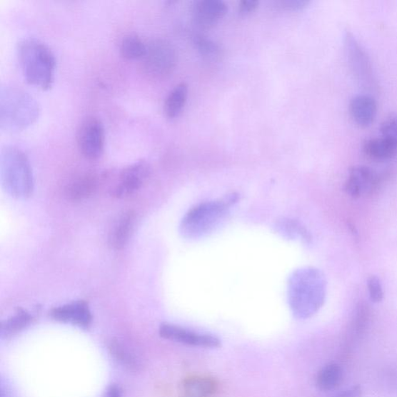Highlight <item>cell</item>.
Masks as SVG:
<instances>
[{"mask_svg":"<svg viewBox=\"0 0 397 397\" xmlns=\"http://www.w3.org/2000/svg\"><path fill=\"white\" fill-rule=\"evenodd\" d=\"M326 279L313 268L297 269L288 281V301L294 317L305 320L321 308L326 297Z\"/></svg>","mask_w":397,"mask_h":397,"instance_id":"obj_1","label":"cell"},{"mask_svg":"<svg viewBox=\"0 0 397 397\" xmlns=\"http://www.w3.org/2000/svg\"><path fill=\"white\" fill-rule=\"evenodd\" d=\"M17 55L26 82L42 90L52 86L56 59L46 44L37 39H24L18 44Z\"/></svg>","mask_w":397,"mask_h":397,"instance_id":"obj_2","label":"cell"},{"mask_svg":"<svg viewBox=\"0 0 397 397\" xmlns=\"http://www.w3.org/2000/svg\"><path fill=\"white\" fill-rule=\"evenodd\" d=\"M40 106L25 90L11 85L0 89V128L18 132L31 127L38 121Z\"/></svg>","mask_w":397,"mask_h":397,"instance_id":"obj_3","label":"cell"},{"mask_svg":"<svg viewBox=\"0 0 397 397\" xmlns=\"http://www.w3.org/2000/svg\"><path fill=\"white\" fill-rule=\"evenodd\" d=\"M0 178L5 191L16 198L29 197L34 191L32 169L25 153L14 146H6L0 155Z\"/></svg>","mask_w":397,"mask_h":397,"instance_id":"obj_4","label":"cell"},{"mask_svg":"<svg viewBox=\"0 0 397 397\" xmlns=\"http://www.w3.org/2000/svg\"><path fill=\"white\" fill-rule=\"evenodd\" d=\"M228 201H211L189 211L180 223V233L186 238H198L212 232L226 218Z\"/></svg>","mask_w":397,"mask_h":397,"instance_id":"obj_5","label":"cell"},{"mask_svg":"<svg viewBox=\"0 0 397 397\" xmlns=\"http://www.w3.org/2000/svg\"><path fill=\"white\" fill-rule=\"evenodd\" d=\"M143 67L151 77L164 78L176 68L177 55L173 44L164 39H154L147 44Z\"/></svg>","mask_w":397,"mask_h":397,"instance_id":"obj_6","label":"cell"},{"mask_svg":"<svg viewBox=\"0 0 397 397\" xmlns=\"http://www.w3.org/2000/svg\"><path fill=\"white\" fill-rule=\"evenodd\" d=\"M77 142L80 152L86 159L101 158L105 148V129L101 121L95 116L87 117L79 126Z\"/></svg>","mask_w":397,"mask_h":397,"instance_id":"obj_7","label":"cell"},{"mask_svg":"<svg viewBox=\"0 0 397 397\" xmlns=\"http://www.w3.org/2000/svg\"><path fill=\"white\" fill-rule=\"evenodd\" d=\"M161 338L180 343L188 346L203 348H218L221 347V341L210 333H203L174 326L171 323H162L159 328Z\"/></svg>","mask_w":397,"mask_h":397,"instance_id":"obj_8","label":"cell"},{"mask_svg":"<svg viewBox=\"0 0 397 397\" xmlns=\"http://www.w3.org/2000/svg\"><path fill=\"white\" fill-rule=\"evenodd\" d=\"M151 173L150 166L146 161H139L125 168L120 175V181L113 191L117 198L129 196L142 186Z\"/></svg>","mask_w":397,"mask_h":397,"instance_id":"obj_9","label":"cell"},{"mask_svg":"<svg viewBox=\"0 0 397 397\" xmlns=\"http://www.w3.org/2000/svg\"><path fill=\"white\" fill-rule=\"evenodd\" d=\"M228 11V5L221 0H200L192 7V17L198 26L207 29L218 24Z\"/></svg>","mask_w":397,"mask_h":397,"instance_id":"obj_10","label":"cell"},{"mask_svg":"<svg viewBox=\"0 0 397 397\" xmlns=\"http://www.w3.org/2000/svg\"><path fill=\"white\" fill-rule=\"evenodd\" d=\"M345 45L347 56L354 74L363 83L369 84L373 82L372 68L362 45L353 34L346 32Z\"/></svg>","mask_w":397,"mask_h":397,"instance_id":"obj_11","label":"cell"},{"mask_svg":"<svg viewBox=\"0 0 397 397\" xmlns=\"http://www.w3.org/2000/svg\"><path fill=\"white\" fill-rule=\"evenodd\" d=\"M51 317L57 321L74 324L87 328L92 323V313L84 301H75L58 306L51 312Z\"/></svg>","mask_w":397,"mask_h":397,"instance_id":"obj_12","label":"cell"},{"mask_svg":"<svg viewBox=\"0 0 397 397\" xmlns=\"http://www.w3.org/2000/svg\"><path fill=\"white\" fill-rule=\"evenodd\" d=\"M377 182L375 171L365 166H356L349 171L346 183V193L353 198H358L372 191Z\"/></svg>","mask_w":397,"mask_h":397,"instance_id":"obj_13","label":"cell"},{"mask_svg":"<svg viewBox=\"0 0 397 397\" xmlns=\"http://www.w3.org/2000/svg\"><path fill=\"white\" fill-rule=\"evenodd\" d=\"M349 111L351 119L358 127L366 129L370 127L376 120L377 103L372 96L357 95L351 99Z\"/></svg>","mask_w":397,"mask_h":397,"instance_id":"obj_14","label":"cell"},{"mask_svg":"<svg viewBox=\"0 0 397 397\" xmlns=\"http://www.w3.org/2000/svg\"><path fill=\"white\" fill-rule=\"evenodd\" d=\"M363 150L364 154L373 160L386 161L397 155V141L386 136L367 139Z\"/></svg>","mask_w":397,"mask_h":397,"instance_id":"obj_15","label":"cell"},{"mask_svg":"<svg viewBox=\"0 0 397 397\" xmlns=\"http://www.w3.org/2000/svg\"><path fill=\"white\" fill-rule=\"evenodd\" d=\"M218 387V383L211 377L191 376L183 383L181 397H211Z\"/></svg>","mask_w":397,"mask_h":397,"instance_id":"obj_16","label":"cell"},{"mask_svg":"<svg viewBox=\"0 0 397 397\" xmlns=\"http://www.w3.org/2000/svg\"><path fill=\"white\" fill-rule=\"evenodd\" d=\"M135 216L132 212L122 214L110 233L111 246L116 250L123 248L129 241L134 230Z\"/></svg>","mask_w":397,"mask_h":397,"instance_id":"obj_17","label":"cell"},{"mask_svg":"<svg viewBox=\"0 0 397 397\" xmlns=\"http://www.w3.org/2000/svg\"><path fill=\"white\" fill-rule=\"evenodd\" d=\"M344 377L342 367L338 363L324 366L316 378V385L323 392L331 391L340 386Z\"/></svg>","mask_w":397,"mask_h":397,"instance_id":"obj_18","label":"cell"},{"mask_svg":"<svg viewBox=\"0 0 397 397\" xmlns=\"http://www.w3.org/2000/svg\"><path fill=\"white\" fill-rule=\"evenodd\" d=\"M188 97V86L183 83L175 86L169 94L164 111L169 119L174 120L182 113Z\"/></svg>","mask_w":397,"mask_h":397,"instance_id":"obj_19","label":"cell"},{"mask_svg":"<svg viewBox=\"0 0 397 397\" xmlns=\"http://www.w3.org/2000/svg\"><path fill=\"white\" fill-rule=\"evenodd\" d=\"M146 50L147 44L134 34L125 36L120 45L122 56L129 60L142 59Z\"/></svg>","mask_w":397,"mask_h":397,"instance_id":"obj_20","label":"cell"},{"mask_svg":"<svg viewBox=\"0 0 397 397\" xmlns=\"http://www.w3.org/2000/svg\"><path fill=\"white\" fill-rule=\"evenodd\" d=\"M31 320V316L29 312L24 310L18 311L11 318L1 323L0 336L2 338L11 337L28 327Z\"/></svg>","mask_w":397,"mask_h":397,"instance_id":"obj_21","label":"cell"},{"mask_svg":"<svg viewBox=\"0 0 397 397\" xmlns=\"http://www.w3.org/2000/svg\"><path fill=\"white\" fill-rule=\"evenodd\" d=\"M275 229L278 233L287 239L309 240L308 231L299 222L294 220L282 218L276 223Z\"/></svg>","mask_w":397,"mask_h":397,"instance_id":"obj_22","label":"cell"},{"mask_svg":"<svg viewBox=\"0 0 397 397\" xmlns=\"http://www.w3.org/2000/svg\"><path fill=\"white\" fill-rule=\"evenodd\" d=\"M96 186V181L94 176L89 175L81 176L70 185L68 194L72 200H82L94 193Z\"/></svg>","mask_w":397,"mask_h":397,"instance_id":"obj_23","label":"cell"},{"mask_svg":"<svg viewBox=\"0 0 397 397\" xmlns=\"http://www.w3.org/2000/svg\"><path fill=\"white\" fill-rule=\"evenodd\" d=\"M194 44L200 55L207 60H218L221 55L219 45L203 35L195 36Z\"/></svg>","mask_w":397,"mask_h":397,"instance_id":"obj_24","label":"cell"},{"mask_svg":"<svg viewBox=\"0 0 397 397\" xmlns=\"http://www.w3.org/2000/svg\"><path fill=\"white\" fill-rule=\"evenodd\" d=\"M111 353L117 361L129 367H135L137 365L136 359L128 349H126L119 341H114L111 346Z\"/></svg>","mask_w":397,"mask_h":397,"instance_id":"obj_25","label":"cell"},{"mask_svg":"<svg viewBox=\"0 0 397 397\" xmlns=\"http://www.w3.org/2000/svg\"><path fill=\"white\" fill-rule=\"evenodd\" d=\"M368 290L370 299L374 303H380L383 300L384 293L380 278L376 276L368 279Z\"/></svg>","mask_w":397,"mask_h":397,"instance_id":"obj_26","label":"cell"},{"mask_svg":"<svg viewBox=\"0 0 397 397\" xmlns=\"http://www.w3.org/2000/svg\"><path fill=\"white\" fill-rule=\"evenodd\" d=\"M381 132L383 136L397 141V116H391L384 121L381 126Z\"/></svg>","mask_w":397,"mask_h":397,"instance_id":"obj_27","label":"cell"},{"mask_svg":"<svg viewBox=\"0 0 397 397\" xmlns=\"http://www.w3.org/2000/svg\"><path fill=\"white\" fill-rule=\"evenodd\" d=\"M309 3L308 0H284L279 4L286 11H299L308 6Z\"/></svg>","mask_w":397,"mask_h":397,"instance_id":"obj_28","label":"cell"},{"mask_svg":"<svg viewBox=\"0 0 397 397\" xmlns=\"http://www.w3.org/2000/svg\"><path fill=\"white\" fill-rule=\"evenodd\" d=\"M258 0H243L239 5V14L247 16L253 13L258 6Z\"/></svg>","mask_w":397,"mask_h":397,"instance_id":"obj_29","label":"cell"},{"mask_svg":"<svg viewBox=\"0 0 397 397\" xmlns=\"http://www.w3.org/2000/svg\"><path fill=\"white\" fill-rule=\"evenodd\" d=\"M362 387L360 386H353L350 387L349 389L343 391L333 397H361L362 396Z\"/></svg>","mask_w":397,"mask_h":397,"instance_id":"obj_30","label":"cell"},{"mask_svg":"<svg viewBox=\"0 0 397 397\" xmlns=\"http://www.w3.org/2000/svg\"><path fill=\"white\" fill-rule=\"evenodd\" d=\"M105 397H122V390L119 386L111 385L108 388Z\"/></svg>","mask_w":397,"mask_h":397,"instance_id":"obj_31","label":"cell"},{"mask_svg":"<svg viewBox=\"0 0 397 397\" xmlns=\"http://www.w3.org/2000/svg\"><path fill=\"white\" fill-rule=\"evenodd\" d=\"M0 397H13V394L11 393V390L10 387L5 386L4 384H1V395Z\"/></svg>","mask_w":397,"mask_h":397,"instance_id":"obj_32","label":"cell"}]
</instances>
